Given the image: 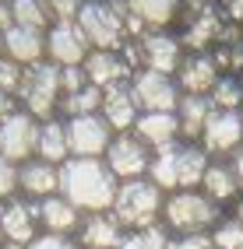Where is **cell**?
<instances>
[{"label":"cell","mask_w":243,"mask_h":249,"mask_svg":"<svg viewBox=\"0 0 243 249\" xmlns=\"http://www.w3.org/2000/svg\"><path fill=\"white\" fill-rule=\"evenodd\" d=\"M50 53L57 63L63 67H78L81 60H88V39L74 21H60L53 32H50Z\"/></svg>","instance_id":"8fae6325"},{"label":"cell","mask_w":243,"mask_h":249,"mask_svg":"<svg viewBox=\"0 0 243 249\" xmlns=\"http://www.w3.org/2000/svg\"><path fill=\"white\" fill-rule=\"evenodd\" d=\"M134 126H138V141H144V144H152V147L162 151V147L173 144L176 130H180V120H176L173 112H144Z\"/></svg>","instance_id":"5bb4252c"},{"label":"cell","mask_w":243,"mask_h":249,"mask_svg":"<svg viewBox=\"0 0 243 249\" xmlns=\"http://www.w3.org/2000/svg\"><path fill=\"white\" fill-rule=\"evenodd\" d=\"M14 182H18V172L11 169V161H7V158H0V196L11 193V190H14Z\"/></svg>","instance_id":"f35d334b"},{"label":"cell","mask_w":243,"mask_h":249,"mask_svg":"<svg viewBox=\"0 0 243 249\" xmlns=\"http://www.w3.org/2000/svg\"><path fill=\"white\" fill-rule=\"evenodd\" d=\"M21 98L25 106L36 112V116H50L53 112V102L60 95V71L53 63H32V71L21 74Z\"/></svg>","instance_id":"5b68a950"},{"label":"cell","mask_w":243,"mask_h":249,"mask_svg":"<svg viewBox=\"0 0 243 249\" xmlns=\"http://www.w3.org/2000/svg\"><path fill=\"white\" fill-rule=\"evenodd\" d=\"M117 249H173V242H169V235L162 228L152 225V228L138 231V235H123V242Z\"/></svg>","instance_id":"f546056e"},{"label":"cell","mask_w":243,"mask_h":249,"mask_svg":"<svg viewBox=\"0 0 243 249\" xmlns=\"http://www.w3.org/2000/svg\"><path fill=\"white\" fill-rule=\"evenodd\" d=\"M0 249H21V246H0Z\"/></svg>","instance_id":"f6af8a7d"},{"label":"cell","mask_w":243,"mask_h":249,"mask_svg":"<svg viewBox=\"0 0 243 249\" xmlns=\"http://www.w3.org/2000/svg\"><path fill=\"white\" fill-rule=\"evenodd\" d=\"M212 102L219 109H236L243 102V81L236 77H219L215 81V88H212Z\"/></svg>","instance_id":"4dcf8cb0"},{"label":"cell","mask_w":243,"mask_h":249,"mask_svg":"<svg viewBox=\"0 0 243 249\" xmlns=\"http://www.w3.org/2000/svg\"><path fill=\"white\" fill-rule=\"evenodd\" d=\"M236 182H243V147H236Z\"/></svg>","instance_id":"7bdbcfd3"},{"label":"cell","mask_w":243,"mask_h":249,"mask_svg":"<svg viewBox=\"0 0 243 249\" xmlns=\"http://www.w3.org/2000/svg\"><path fill=\"white\" fill-rule=\"evenodd\" d=\"M219 32H222V25H219V11H215L212 4H204L198 14H190V18H187V46L201 49L204 42H212Z\"/></svg>","instance_id":"44dd1931"},{"label":"cell","mask_w":243,"mask_h":249,"mask_svg":"<svg viewBox=\"0 0 243 249\" xmlns=\"http://www.w3.org/2000/svg\"><path fill=\"white\" fill-rule=\"evenodd\" d=\"M215 249H243V225L240 221H222L212 235Z\"/></svg>","instance_id":"d6a6232c"},{"label":"cell","mask_w":243,"mask_h":249,"mask_svg":"<svg viewBox=\"0 0 243 249\" xmlns=\"http://www.w3.org/2000/svg\"><path fill=\"white\" fill-rule=\"evenodd\" d=\"M201 137L208 151H233L243 141V116L236 109H212Z\"/></svg>","instance_id":"9c48e42d"},{"label":"cell","mask_w":243,"mask_h":249,"mask_svg":"<svg viewBox=\"0 0 243 249\" xmlns=\"http://www.w3.org/2000/svg\"><path fill=\"white\" fill-rule=\"evenodd\" d=\"M39 155L42 161H63L67 158V130H63L60 123H46L39 130Z\"/></svg>","instance_id":"484cf974"},{"label":"cell","mask_w":243,"mask_h":249,"mask_svg":"<svg viewBox=\"0 0 243 249\" xmlns=\"http://www.w3.org/2000/svg\"><path fill=\"white\" fill-rule=\"evenodd\" d=\"M18 182H21V186H25L28 193H36V196H46V193L60 190V172L53 169L50 161H32V165H25V169H21Z\"/></svg>","instance_id":"7402d4cb"},{"label":"cell","mask_w":243,"mask_h":249,"mask_svg":"<svg viewBox=\"0 0 243 249\" xmlns=\"http://www.w3.org/2000/svg\"><path fill=\"white\" fill-rule=\"evenodd\" d=\"M46 14H57L60 21H74V14L81 11V0H42Z\"/></svg>","instance_id":"836d02e7"},{"label":"cell","mask_w":243,"mask_h":249,"mask_svg":"<svg viewBox=\"0 0 243 249\" xmlns=\"http://www.w3.org/2000/svg\"><path fill=\"white\" fill-rule=\"evenodd\" d=\"M81 242L88 249H117L123 242V225L113 214H92L81 228Z\"/></svg>","instance_id":"9a60e30c"},{"label":"cell","mask_w":243,"mask_h":249,"mask_svg":"<svg viewBox=\"0 0 243 249\" xmlns=\"http://www.w3.org/2000/svg\"><path fill=\"white\" fill-rule=\"evenodd\" d=\"M102 116H106V123L117 126V130H127L131 123H138V102H134V95L127 88H109L106 98H102Z\"/></svg>","instance_id":"ac0fdd59"},{"label":"cell","mask_w":243,"mask_h":249,"mask_svg":"<svg viewBox=\"0 0 243 249\" xmlns=\"http://www.w3.org/2000/svg\"><path fill=\"white\" fill-rule=\"evenodd\" d=\"M236 221H240V225H243V200H240V204H236Z\"/></svg>","instance_id":"ee69618b"},{"label":"cell","mask_w":243,"mask_h":249,"mask_svg":"<svg viewBox=\"0 0 243 249\" xmlns=\"http://www.w3.org/2000/svg\"><path fill=\"white\" fill-rule=\"evenodd\" d=\"M222 11H229L233 18H243V0H219Z\"/></svg>","instance_id":"ab89813d"},{"label":"cell","mask_w":243,"mask_h":249,"mask_svg":"<svg viewBox=\"0 0 243 249\" xmlns=\"http://www.w3.org/2000/svg\"><path fill=\"white\" fill-rule=\"evenodd\" d=\"M99 106H102V91L95 88V85H85L81 91H74V95L63 98V109L71 112V120H74V116H92Z\"/></svg>","instance_id":"83f0119b"},{"label":"cell","mask_w":243,"mask_h":249,"mask_svg":"<svg viewBox=\"0 0 243 249\" xmlns=\"http://www.w3.org/2000/svg\"><path fill=\"white\" fill-rule=\"evenodd\" d=\"M36 221H39V204L14 200L0 214V231H4V239H11V246H21L36 239Z\"/></svg>","instance_id":"7c38bea8"},{"label":"cell","mask_w":243,"mask_h":249,"mask_svg":"<svg viewBox=\"0 0 243 249\" xmlns=\"http://www.w3.org/2000/svg\"><path fill=\"white\" fill-rule=\"evenodd\" d=\"M180 81H183V88L190 95H204V91H212L215 88V60L212 56H194L183 63V71H180Z\"/></svg>","instance_id":"ffe728a7"},{"label":"cell","mask_w":243,"mask_h":249,"mask_svg":"<svg viewBox=\"0 0 243 249\" xmlns=\"http://www.w3.org/2000/svg\"><path fill=\"white\" fill-rule=\"evenodd\" d=\"M78 28L85 32L88 42H95L99 49H106V53L123 46V18L106 4V0H88V4H81Z\"/></svg>","instance_id":"3957f363"},{"label":"cell","mask_w":243,"mask_h":249,"mask_svg":"<svg viewBox=\"0 0 243 249\" xmlns=\"http://www.w3.org/2000/svg\"><path fill=\"white\" fill-rule=\"evenodd\" d=\"M208 172V161H204V151L198 147H176V186H194L201 182Z\"/></svg>","instance_id":"603a6c76"},{"label":"cell","mask_w":243,"mask_h":249,"mask_svg":"<svg viewBox=\"0 0 243 249\" xmlns=\"http://www.w3.org/2000/svg\"><path fill=\"white\" fill-rule=\"evenodd\" d=\"M204 190H208V200H229V196L236 193V186H240V182H236V172H229V169H222V165H215V169H208L204 172Z\"/></svg>","instance_id":"4316f807"},{"label":"cell","mask_w":243,"mask_h":249,"mask_svg":"<svg viewBox=\"0 0 243 249\" xmlns=\"http://www.w3.org/2000/svg\"><path fill=\"white\" fill-rule=\"evenodd\" d=\"M63 130H67V151H74L78 158H95L109 147V123H102L95 112L74 116Z\"/></svg>","instance_id":"8992f818"},{"label":"cell","mask_w":243,"mask_h":249,"mask_svg":"<svg viewBox=\"0 0 243 249\" xmlns=\"http://www.w3.org/2000/svg\"><path fill=\"white\" fill-rule=\"evenodd\" d=\"M39 147V126L28 112H11V120L0 126V151L4 158H28Z\"/></svg>","instance_id":"52a82bcc"},{"label":"cell","mask_w":243,"mask_h":249,"mask_svg":"<svg viewBox=\"0 0 243 249\" xmlns=\"http://www.w3.org/2000/svg\"><path fill=\"white\" fill-rule=\"evenodd\" d=\"M14 25H25V28H42L46 21V7H42V0H14Z\"/></svg>","instance_id":"1f68e13d"},{"label":"cell","mask_w":243,"mask_h":249,"mask_svg":"<svg viewBox=\"0 0 243 249\" xmlns=\"http://www.w3.org/2000/svg\"><path fill=\"white\" fill-rule=\"evenodd\" d=\"M141 53L155 74H169L176 67V60H180V46L169 36H141Z\"/></svg>","instance_id":"e0dca14e"},{"label":"cell","mask_w":243,"mask_h":249,"mask_svg":"<svg viewBox=\"0 0 243 249\" xmlns=\"http://www.w3.org/2000/svg\"><path fill=\"white\" fill-rule=\"evenodd\" d=\"M109 172L113 176H123V179H134L141 176L144 169H148V144L131 137V134H123L109 144Z\"/></svg>","instance_id":"30bf717a"},{"label":"cell","mask_w":243,"mask_h":249,"mask_svg":"<svg viewBox=\"0 0 243 249\" xmlns=\"http://www.w3.org/2000/svg\"><path fill=\"white\" fill-rule=\"evenodd\" d=\"M166 221H169V228L183 231V235H198V231L212 228L219 221V207H215V200L187 190V193H176L166 204Z\"/></svg>","instance_id":"277c9868"},{"label":"cell","mask_w":243,"mask_h":249,"mask_svg":"<svg viewBox=\"0 0 243 249\" xmlns=\"http://www.w3.org/2000/svg\"><path fill=\"white\" fill-rule=\"evenodd\" d=\"M4 46L14 56V63H39L42 53V36L39 28H25V25H11L4 32Z\"/></svg>","instance_id":"2e32d148"},{"label":"cell","mask_w":243,"mask_h":249,"mask_svg":"<svg viewBox=\"0 0 243 249\" xmlns=\"http://www.w3.org/2000/svg\"><path fill=\"white\" fill-rule=\"evenodd\" d=\"M162 207V190L155 182H144V179H127L123 186L117 190V200H113V218L127 228H152L155 225V214Z\"/></svg>","instance_id":"7a4b0ae2"},{"label":"cell","mask_w":243,"mask_h":249,"mask_svg":"<svg viewBox=\"0 0 243 249\" xmlns=\"http://www.w3.org/2000/svg\"><path fill=\"white\" fill-rule=\"evenodd\" d=\"M60 88L67 91V95L81 91V88H85V74H81L78 67H63V74H60Z\"/></svg>","instance_id":"d590c367"},{"label":"cell","mask_w":243,"mask_h":249,"mask_svg":"<svg viewBox=\"0 0 243 249\" xmlns=\"http://www.w3.org/2000/svg\"><path fill=\"white\" fill-rule=\"evenodd\" d=\"M127 74H131V67H127V60L123 56H117V53H106V49H99V53H92L88 60H85V77L92 81L95 88H123V81H127Z\"/></svg>","instance_id":"4fadbf2b"},{"label":"cell","mask_w":243,"mask_h":249,"mask_svg":"<svg viewBox=\"0 0 243 249\" xmlns=\"http://www.w3.org/2000/svg\"><path fill=\"white\" fill-rule=\"evenodd\" d=\"M134 102L144 112H173L176 109V85L166 74L144 71L134 77Z\"/></svg>","instance_id":"ba28073f"},{"label":"cell","mask_w":243,"mask_h":249,"mask_svg":"<svg viewBox=\"0 0 243 249\" xmlns=\"http://www.w3.org/2000/svg\"><path fill=\"white\" fill-rule=\"evenodd\" d=\"M0 214H4V207H0Z\"/></svg>","instance_id":"7dc6e473"},{"label":"cell","mask_w":243,"mask_h":249,"mask_svg":"<svg viewBox=\"0 0 243 249\" xmlns=\"http://www.w3.org/2000/svg\"><path fill=\"white\" fill-rule=\"evenodd\" d=\"M173 249H215V242H212V235L198 231V235H183L180 242H173Z\"/></svg>","instance_id":"74e56055"},{"label":"cell","mask_w":243,"mask_h":249,"mask_svg":"<svg viewBox=\"0 0 243 249\" xmlns=\"http://www.w3.org/2000/svg\"><path fill=\"white\" fill-rule=\"evenodd\" d=\"M11 25H14V14H11V7H4V4H0V28L7 32Z\"/></svg>","instance_id":"b9f144b4"},{"label":"cell","mask_w":243,"mask_h":249,"mask_svg":"<svg viewBox=\"0 0 243 249\" xmlns=\"http://www.w3.org/2000/svg\"><path fill=\"white\" fill-rule=\"evenodd\" d=\"M127 7L144 25H169L176 7H180V0H127Z\"/></svg>","instance_id":"cb8c5ba5"},{"label":"cell","mask_w":243,"mask_h":249,"mask_svg":"<svg viewBox=\"0 0 243 249\" xmlns=\"http://www.w3.org/2000/svg\"><path fill=\"white\" fill-rule=\"evenodd\" d=\"M39 221L53 231V235H63V231H71L78 225V207L60 200V196H46L39 204Z\"/></svg>","instance_id":"d6986e66"},{"label":"cell","mask_w":243,"mask_h":249,"mask_svg":"<svg viewBox=\"0 0 243 249\" xmlns=\"http://www.w3.org/2000/svg\"><path fill=\"white\" fill-rule=\"evenodd\" d=\"M152 182H155L159 190H169V186H176V144L162 147V151H159V158L152 161Z\"/></svg>","instance_id":"f1b7e54d"},{"label":"cell","mask_w":243,"mask_h":249,"mask_svg":"<svg viewBox=\"0 0 243 249\" xmlns=\"http://www.w3.org/2000/svg\"><path fill=\"white\" fill-rule=\"evenodd\" d=\"M60 190L67 204L102 214L106 207H113L120 186L113 179L109 165L95 161V158H74V161H63V169H60Z\"/></svg>","instance_id":"6da1fadb"},{"label":"cell","mask_w":243,"mask_h":249,"mask_svg":"<svg viewBox=\"0 0 243 249\" xmlns=\"http://www.w3.org/2000/svg\"><path fill=\"white\" fill-rule=\"evenodd\" d=\"M21 85V67L14 60H0V91H14Z\"/></svg>","instance_id":"e575fe53"},{"label":"cell","mask_w":243,"mask_h":249,"mask_svg":"<svg viewBox=\"0 0 243 249\" xmlns=\"http://www.w3.org/2000/svg\"><path fill=\"white\" fill-rule=\"evenodd\" d=\"M0 239H4V231H0Z\"/></svg>","instance_id":"bcb514c9"},{"label":"cell","mask_w":243,"mask_h":249,"mask_svg":"<svg viewBox=\"0 0 243 249\" xmlns=\"http://www.w3.org/2000/svg\"><path fill=\"white\" fill-rule=\"evenodd\" d=\"M208 116H212V102H208L204 95H187L183 106H180V130L187 137L201 134L204 123H208Z\"/></svg>","instance_id":"d4e9b609"},{"label":"cell","mask_w":243,"mask_h":249,"mask_svg":"<svg viewBox=\"0 0 243 249\" xmlns=\"http://www.w3.org/2000/svg\"><path fill=\"white\" fill-rule=\"evenodd\" d=\"M28 249H78V246L63 235H39V239L28 242Z\"/></svg>","instance_id":"8d00e7d4"},{"label":"cell","mask_w":243,"mask_h":249,"mask_svg":"<svg viewBox=\"0 0 243 249\" xmlns=\"http://www.w3.org/2000/svg\"><path fill=\"white\" fill-rule=\"evenodd\" d=\"M7 120H11V98H7V91H0V126Z\"/></svg>","instance_id":"60d3db41"}]
</instances>
